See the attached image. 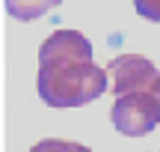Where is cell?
<instances>
[{
    "mask_svg": "<svg viewBox=\"0 0 160 152\" xmlns=\"http://www.w3.org/2000/svg\"><path fill=\"white\" fill-rule=\"evenodd\" d=\"M36 90L48 107H83L104 95L107 69L92 63V42L80 30H53L39 48Z\"/></svg>",
    "mask_w": 160,
    "mask_h": 152,
    "instance_id": "cell-1",
    "label": "cell"
},
{
    "mask_svg": "<svg viewBox=\"0 0 160 152\" xmlns=\"http://www.w3.org/2000/svg\"><path fill=\"white\" fill-rule=\"evenodd\" d=\"M62 0H3L6 12H9L15 21H36L42 18L45 12L57 9Z\"/></svg>",
    "mask_w": 160,
    "mask_h": 152,
    "instance_id": "cell-3",
    "label": "cell"
},
{
    "mask_svg": "<svg viewBox=\"0 0 160 152\" xmlns=\"http://www.w3.org/2000/svg\"><path fill=\"white\" fill-rule=\"evenodd\" d=\"M30 152H92L89 146L83 143H74V140H59V137H48V140L36 143Z\"/></svg>",
    "mask_w": 160,
    "mask_h": 152,
    "instance_id": "cell-4",
    "label": "cell"
},
{
    "mask_svg": "<svg viewBox=\"0 0 160 152\" xmlns=\"http://www.w3.org/2000/svg\"><path fill=\"white\" fill-rule=\"evenodd\" d=\"M113 75V128L125 137H145L160 122V72L142 54H119L110 60Z\"/></svg>",
    "mask_w": 160,
    "mask_h": 152,
    "instance_id": "cell-2",
    "label": "cell"
},
{
    "mask_svg": "<svg viewBox=\"0 0 160 152\" xmlns=\"http://www.w3.org/2000/svg\"><path fill=\"white\" fill-rule=\"evenodd\" d=\"M133 9L145 21H160V0H133Z\"/></svg>",
    "mask_w": 160,
    "mask_h": 152,
    "instance_id": "cell-5",
    "label": "cell"
}]
</instances>
